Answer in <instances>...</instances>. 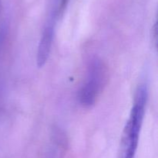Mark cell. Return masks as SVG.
<instances>
[{"instance_id":"1","label":"cell","mask_w":158,"mask_h":158,"mask_svg":"<svg viewBox=\"0 0 158 158\" xmlns=\"http://www.w3.org/2000/svg\"><path fill=\"white\" fill-rule=\"evenodd\" d=\"M148 99V89L144 85L137 88L130 117L125 125L122 137L121 158H134L139 143L140 129Z\"/></svg>"},{"instance_id":"2","label":"cell","mask_w":158,"mask_h":158,"mask_svg":"<svg viewBox=\"0 0 158 158\" xmlns=\"http://www.w3.org/2000/svg\"><path fill=\"white\" fill-rule=\"evenodd\" d=\"M107 80V69L100 60L93 59L88 66L87 76L80 92V102L83 106L91 107L103 90Z\"/></svg>"},{"instance_id":"3","label":"cell","mask_w":158,"mask_h":158,"mask_svg":"<svg viewBox=\"0 0 158 158\" xmlns=\"http://www.w3.org/2000/svg\"><path fill=\"white\" fill-rule=\"evenodd\" d=\"M54 23H55V20H54L53 16H52L46 24L42 34V37L39 43L36 58L37 65L39 68L44 66L49 58L52 44V39H53Z\"/></svg>"},{"instance_id":"4","label":"cell","mask_w":158,"mask_h":158,"mask_svg":"<svg viewBox=\"0 0 158 158\" xmlns=\"http://www.w3.org/2000/svg\"><path fill=\"white\" fill-rule=\"evenodd\" d=\"M67 2H68V0H61V4H60V7H61L62 9H63L65 7H66Z\"/></svg>"},{"instance_id":"5","label":"cell","mask_w":158,"mask_h":158,"mask_svg":"<svg viewBox=\"0 0 158 158\" xmlns=\"http://www.w3.org/2000/svg\"><path fill=\"white\" fill-rule=\"evenodd\" d=\"M2 9V0H0V14H1Z\"/></svg>"}]
</instances>
